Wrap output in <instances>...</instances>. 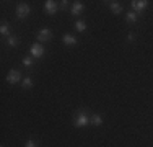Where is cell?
<instances>
[{
  "label": "cell",
  "instance_id": "7",
  "mask_svg": "<svg viewBox=\"0 0 153 147\" xmlns=\"http://www.w3.org/2000/svg\"><path fill=\"white\" fill-rule=\"evenodd\" d=\"M148 2L147 0H134L132 2V8L135 10V12H142L143 8H147Z\"/></svg>",
  "mask_w": 153,
  "mask_h": 147
},
{
  "label": "cell",
  "instance_id": "16",
  "mask_svg": "<svg viewBox=\"0 0 153 147\" xmlns=\"http://www.w3.org/2000/svg\"><path fill=\"white\" fill-rule=\"evenodd\" d=\"M33 87V82L30 77H26V79H23V88H31Z\"/></svg>",
  "mask_w": 153,
  "mask_h": 147
},
{
  "label": "cell",
  "instance_id": "8",
  "mask_svg": "<svg viewBox=\"0 0 153 147\" xmlns=\"http://www.w3.org/2000/svg\"><path fill=\"white\" fill-rule=\"evenodd\" d=\"M83 8H85V5H83L82 2H75L74 7H72V13H74L75 16H76V15H80V13L83 12Z\"/></svg>",
  "mask_w": 153,
  "mask_h": 147
},
{
  "label": "cell",
  "instance_id": "14",
  "mask_svg": "<svg viewBox=\"0 0 153 147\" xmlns=\"http://www.w3.org/2000/svg\"><path fill=\"white\" fill-rule=\"evenodd\" d=\"M7 43H8V46H12V47H16V46H18V38H16V36H8V39H7Z\"/></svg>",
  "mask_w": 153,
  "mask_h": 147
},
{
  "label": "cell",
  "instance_id": "6",
  "mask_svg": "<svg viewBox=\"0 0 153 147\" xmlns=\"http://www.w3.org/2000/svg\"><path fill=\"white\" fill-rule=\"evenodd\" d=\"M44 10L49 15H54V13L57 12V3L54 2V0H47V2L44 3Z\"/></svg>",
  "mask_w": 153,
  "mask_h": 147
},
{
  "label": "cell",
  "instance_id": "19",
  "mask_svg": "<svg viewBox=\"0 0 153 147\" xmlns=\"http://www.w3.org/2000/svg\"><path fill=\"white\" fill-rule=\"evenodd\" d=\"M127 38H129V41H134V39H135V36H134V33H129V36H127Z\"/></svg>",
  "mask_w": 153,
  "mask_h": 147
},
{
  "label": "cell",
  "instance_id": "17",
  "mask_svg": "<svg viewBox=\"0 0 153 147\" xmlns=\"http://www.w3.org/2000/svg\"><path fill=\"white\" fill-rule=\"evenodd\" d=\"M23 64L26 65V67H31V64H33V57H25V59H23Z\"/></svg>",
  "mask_w": 153,
  "mask_h": 147
},
{
  "label": "cell",
  "instance_id": "9",
  "mask_svg": "<svg viewBox=\"0 0 153 147\" xmlns=\"http://www.w3.org/2000/svg\"><path fill=\"white\" fill-rule=\"evenodd\" d=\"M64 43L67 44V46H75L78 41H76V38L72 34H64Z\"/></svg>",
  "mask_w": 153,
  "mask_h": 147
},
{
  "label": "cell",
  "instance_id": "13",
  "mask_svg": "<svg viewBox=\"0 0 153 147\" xmlns=\"http://www.w3.org/2000/svg\"><path fill=\"white\" fill-rule=\"evenodd\" d=\"M75 28L78 29V31H82V33H83V31L86 29V23H85L83 20H78V21L75 23Z\"/></svg>",
  "mask_w": 153,
  "mask_h": 147
},
{
  "label": "cell",
  "instance_id": "20",
  "mask_svg": "<svg viewBox=\"0 0 153 147\" xmlns=\"http://www.w3.org/2000/svg\"><path fill=\"white\" fill-rule=\"evenodd\" d=\"M67 3H68V2H65V0H64V2H62V8H64V10L67 8Z\"/></svg>",
  "mask_w": 153,
  "mask_h": 147
},
{
  "label": "cell",
  "instance_id": "2",
  "mask_svg": "<svg viewBox=\"0 0 153 147\" xmlns=\"http://www.w3.org/2000/svg\"><path fill=\"white\" fill-rule=\"evenodd\" d=\"M30 15V7L28 3H18L16 7V16L18 18H26Z\"/></svg>",
  "mask_w": 153,
  "mask_h": 147
},
{
  "label": "cell",
  "instance_id": "18",
  "mask_svg": "<svg viewBox=\"0 0 153 147\" xmlns=\"http://www.w3.org/2000/svg\"><path fill=\"white\" fill-rule=\"evenodd\" d=\"M25 147H38V144H36L33 139H30V141H26V144H25Z\"/></svg>",
  "mask_w": 153,
  "mask_h": 147
},
{
  "label": "cell",
  "instance_id": "5",
  "mask_svg": "<svg viewBox=\"0 0 153 147\" xmlns=\"http://www.w3.org/2000/svg\"><path fill=\"white\" fill-rule=\"evenodd\" d=\"M42 54H44V47H42L41 44H38V43L33 44L31 46V56L33 57H41Z\"/></svg>",
  "mask_w": 153,
  "mask_h": 147
},
{
  "label": "cell",
  "instance_id": "3",
  "mask_svg": "<svg viewBox=\"0 0 153 147\" xmlns=\"http://www.w3.org/2000/svg\"><path fill=\"white\" fill-rule=\"evenodd\" d=\"M51 38H52V33H51V29H47V28L39 29V33H38V41H39V43H47Z\"/></svg>",
  "mask_w": 153,
  "mask_h": 147
},
{
  "label": "cell",
  "instance_id": "4",
  "mask_svg": "<svg viewBox=\"0 0 153 147\" xmlns=\"http://www.w3.org/2000/svg\"><path fill=\"white\" fill-rule=\"evenodd\" d=\"M7 80H8L10 83H18L21 80V74L18 70H10L8 75H7Z\"/></svg>",
  "mask_w": 153,
  "mask_h": 147
},
{
  "label": "cell",
  "instance_id": "1",
  "mask_svg": "<svg viewBox=\"0 0 153 147\" xmlns=\"http://www.w3.org/2000/svg\"><path fill=\"white\" fill-rule=\"evenodd\" d=\"M88 123H90L88 115H86L83 110H78V111H76V116L74 118V124L76 128H83V126H88Z\"/></svg>",
  "mask_w": 153,
  "mask_h": 147
},
{
  "label": "cell",
  "instance_id": "12",
  "mask_svg": "<svg viewBox=\"0 0 153 147\" xmlns=\"http://www.w3.org/2000/svg\"><path fill=\"white\" fill-rule=\"evenodd\" d=\"M0 33H2L3 36H12V34H10V28H8V25H7L5 21H3L2 26H0Z\"/></svg>",
  "mask_w": 153,
  "mask_h": 147
},
{
  "label": "cell",
  "instance_id": "11",
  "mask_svg": "<svg viewBox=\"0 0 153 147\" xmlns=\"http://www.w3.org/2000/svg\"><path fill=\"white\" fill-rule=\"evenodd\" d=\"M109 7H111V12H114L116 15H117V13H121V12H122V7H121V5H119V3H117V2H111V3H109Z\"/></svg>",
  "mask_w": 153,
  "mask_h": 147
},
{
  "label": "cell",
  "instance_id": "15",
  "mask_svg": "<svg viewBox=\"0 0 153 147\" xmlns=\"http://www.w3.org/2000/svg\"><path fill=\"white\" fill-rule=\"evenodd\" d=\"M126 20H127V23H135V21H137V15L134 12H129V13H127V16H126Z\"/></svg>",
  "mask_w": 153,
  "mask_h": 147
},
{
  "label": "cell",
  "instance_id": "10",
  "mask_svg": "<svg viewBox=\"0 0 153 147\" xmlns=\"http://www.w3.org/2000/svg\"><path fill=\"white\" fill-rule=\"evenodd\" d=\"M90 123H91L93 126H101V124H103V118H101L100 115H93L91 118H90Z\"/></svg>",
  "mask_w": 153,
  "mask_h": 147
}]
</instances>
